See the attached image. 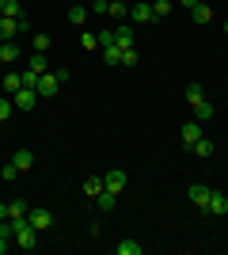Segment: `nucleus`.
<instances>
[{
  "label": "nucleus",
  "mask_w": 228,
  "mask_h": 255,
  "mask_svg": "<svg viewBox=\"0 0 228 255\" xmlns=\"http://www.w3.org/2000/svg\"><path fill=\"white\" fill-rule=\"evenodd\" d=\"M206 213H228V194H225V191H213V194H209Z\"/></svg>",
  "instance_id": "nucleus-10"
},
{
  "label": "nucleus",
  "mask_w": 228,
  "mask_h": 255,
  "mask_svg": "<svg viewBox=\"0 0 228 255\" xmlns=\"http://www.w3.org/2000/svg\"><path fill=\"white\" fill-rule=\"evenodd\" d=\"M0 221H8V202H0Z\"/></svg>",
  "instance_id": "nucleus-39"
},
{
  "label": "nucleus",
  "mask_w": 228,
  "mask_h": 255,
  "mask_svg": "<svg viewBox=\"0 0 228 255\" xmlns=\"http://www.w3.org/2000/svg\"><path fill=\"white\" fill-rule=\"evenodd\" d=\"M95 42H99V50H107V46H114V31H99V34H95Z\"/></svg>",
  "instance_id": "nucleus-32"
},
{
  "label": "nucleus",
  "mask_w": 228,
  "mask_h": 255,
  "mask_svg": "<svg viewBox=\"0 0 228 255\" xmlns=\"http://www.w3.org/2000/svg\"><path fill=\"white\" fill-rule=\"evenodd\" d=\"M19 46L15 42H0V69H4V65H11V61H19Z\"/></svg>",
  "instance_id": "nucleus-11"
},
{
  "label": "nucleus",
  "mask_w": 228,
  "mask_h": 255,
  "mask_svg": "<svg viewBox=\"0 0 228 255\" xmlns=\"http://www.w3.org/2000/svg\"><path fill=\"white\" fill-rule=\"evenodd\" d=\"M27 202H23V198H15V202H8V217H27Z\"/></svg>",
  "instance_id": "nucleus-25"
},
{
  "label": "nucleus",
  "mask_w": 228,
  "mask_h": 255,
  "mask_svg": "<svg viewBox=\"0 0 228 255\" xmlns=\"http://www.w3.org/2000/svg\"><path fill=\"white\" fill-rule=\"evenodd\" d=\"M0 11H4L8 19H27V15H23V4H19V0H0Z\"/></svg>",
  "instance_id": "nucleus-13"
},
{
  "label": "nucleus",
  "mask_w": 228,
  "mask_h": 255,
  "mask_svg": "<svg viewBox=\"0 0 228 255\" xmlns=\"http://www.w3.org/2000/svg\"><path fill=\"white\" fill-rule=\"evenodd\" d=\"M38 80H42V73H34V69H23V88H34V92H38Z\"/></svg>",
  "instance_id": "nucleus-27"
},
{
  "label": "nucleus",
  "mask_w": 228,
  "mask_h": 255,
  "mask_svg": "<svg viewBox=\"0 0 228 255\" xmlns=\"http://www.w3.org/2000/svg\"><path fill=\"white\" fill-rule=\"evenodd\" d=\"M190 152H198V156H213V141H209L206 133H202V137H198L194 145H190Z\"/></svg>",
  "instance_id": "nucleus-19"
},
{
  "label": "nucleus",
  "mask_w": 228,
  "mask_h": 255,
  "mask_svg": "<svg viewBox=\"0 0 228 255\" xmlns=\"http://www.w3.org/2000/svg\"><path fill=\"white\" fill-rule=\"evenodd\" d=\"M57 88H61V76H57V73H42V80H38V96H54Z\"/></svg>",
  "instance_id": "nucleus-8"
},
{
  "label": "nucleus",
  "mask_w": 228,
  "mask_h": 255,
  "mask_svg": "<svg viewBox=\"0 0 228 255\" xmlns=\"http://www.w3.org/2000/svg\"><path fill=\"white\" fill-rule=\"evenodd\" d=\"M175 4H183V8H194V4H202V0H175Z\"/></svg>",
  "instance_id": "nucleus-38"
},
{
  "label": "nucleus",
  "mask_w": 228,
  "mask_h": 255,
  "mask_svg": "<svg viewBox=\"0 0 228 255\" xmlns=\"http://www.w3.org/2000/svg\"><path fill=\"white\" fill-rule=\"evenodd\" d=\"M152 11H156V19H163L171 11V0H152Z\"/></svg>",
  "instance_id": "nucleus-30"
},
{
  "label": "nucleus",
  "mask_w": 228,
  "mask_h": 255,
  "mask_svg": "<svg viewBox=\"0 0 228 255\" xmlns=\"http://www.w3.org/2000/svg\"><path fill=\"white\" fill-rule=\"evenodd\" d=\"M186 194H190V202H194L198 210H206V206H209V194H213V191H209V187H202V183H194Z\"/></svg>",
  "instance_id": "nucleus-9"
},
{
  "label": "nucleus",
  "mask_w": 228,
  "mask_h": 255,
  "mask_svg": "<svg viewBox=\"0 0 228 255\" xmlns=\"http://www.w3.org/2000/svg\"><path fill=\"white\" fill-rule=\"evenodd\" d=\"M11 111H15V103L0 96V122H8V118H11Z\"/></svg>",
  "instance_id": "nucleus-31"
},
{
  "label": "nucleus",
  "mask_w": 228,
  "mask_h": 255,
  "mask_svg": "<svg viewBox=\"0 0 228 255\" xmlns=\"http://www.w3.org/2000/svg\"><path fill=\"white\" fill-rule=\"evenodd\" d=\"M122 4H126V0H122Z\"/></svg>",
  "instance_id": "nucleus-41"
},
{
  "label": "nucleus",
  "mask_w": 228,
  "mask_h": 255,
  "mask_svg": "<svg viewBox=\"0 0 228 255\" xmlns=\"http://www.w3.org/2000/svg\"><path fill=\"white\" fill-rule=\"evenodd\" d=\"M103 191H107V187H103V175H91V179L84 183V194H87V198H95V194H103Z\"/></svg>",
  "instance_id": "nucleus-20"
},
{
  "label": "nucleus",
  "mask_w": 228,
  "mask_h": 255,
  "mask_svg": "<svg viewBox=\"0 0 228 255\" xmlns=\"http://www.w3.org/2000/svg\"><path fill=\"white\" fill-rule=\"evenodd\" d=\"M103 61H107V65H122V46L118 42L107 46V50H103Z\"/></svg>",
  "instance_id": "nucleus-23"
},
{
  "label": "nucleus",
  "mask_w": 228,
  "mask_h": 255,
  "mask_svg": "<svg viewBox=\"0 0 228 255\" xmlns=\"http://www.w3.org/2000/svg\"><path fill=\"white\" fill-rule=\"evenodd\" d=\"M11 244H15V240H11V236H0V255L8 252V248H11Z\"/></svg>",
  "instance_id": "nucleus-37"
},
{
  "label": "nucleus",
  "mask_w": 228,
  "mask_h": 255,
  "mask_svg": "<svg viewBox=\"0 0 228 255\" xmlns=\"http://www.w3.org/2000/svg\"><path fill=\"white\" fill-rule=\"evenodd\" d=\"M19 31H31V23H27V19H8V15H0V42H11Z\"/></svg>",
  "instance_id": "nucleus-2"
},
{
  "label": "nucleus",
  "mask_w": 228,
  "mask_h": 255,
  "mask_svg": "<svg viewBox=\"0 0 228 255\" xmlns=\"http://www.w3.org/2000/svg\"><path fill=\"white\" fill-rule=\"evenodd\" d=\"M107 15H114V19H126L130 15V8L122 4V0H110V8H107Z\"/></svg>",
  "instance_id": "nucleus-26"
},
{
  "label": "nucleus",
  "mask_w": 228,
  "mask_h": 255,
  "mask_svg": "<svg viewBox=\"0 0 228 255\" xmlns=\"http://www.w3.org/2000/svg\"><path fill=\"white\" fill-rule=\"evenodd\" d=\"M198 137H202V122L194 118V122H186V126H183V145L190 149V145H194Z\"/></svg>",
  "instance_id": "nucleus-12"
},
{
  "label": "nucleus",
  "mask_w": 228,
  "mask_h": 255,
  "mask_svg": "<svg viewBox=\"0 0 228 255\" xmlns=\"http://www.w3.org/2000/svg\"><path fill=\"white\" fill-rule=\"evenodd\" d=\"M130 19L133 23H152V19H156V11H152L149 0H137V4H130Z\"/></svg>",
  "instance_id": "nucleus-4"
},
{
  "label": "nucleus",
  "mask_w": 228,
  "mask_h": 255,
  "mask_svg": "<svg viewBox=\"0 0 228 255\" xmlns=\"http://www.w3.org/2000/svg\"><path fill=\"white\" fill-rule=\"evenodd\" d=\"M0 179H4V183H11V179H19V168H15V164H11V160H8V164H4V168H0Z\"/></svg>",
  "instance_id": "nucleus-29"
},
{
  "label": "nucleus",
  "mask_w": 228,
  "mask_h": 255,
  "mask_svg": "<svg viewBox=\"0 0 228 255\" xmlns=\"http://www.w3.org/2000/svg\"><path fill=\"white\" fill-rule=\"evenodd\" d=\"M194 118H198V122H209V118H213V107H209L206 99H202V103H194Z\"/></svg>",
  "instance_id": "nucleus-24"
},
{
  "label": "nucleus",
  "mask_w": 228,
  "mask_h": 255,
  "mask_svg": "<svg viewBox=\"0 0 228 255\" xmlns=\"http://www.w3.org/2000/svg\"><path fill=\"white\" fill-rule=\"evenodd\" d=\"M11 103H15V111L27 115V111H34V103H38V92H34V88H19V92L11 96Z\"/></svg>",
  "instance_id": "nucleus-3"
},
{
  "label": "nucleus",
  "mask_w": 228,
  "mask_h": 255,
  "mask_svg": "<svg viewBox=\"0 0 228 255\" xmlns=\"http://www.w3.org/2000/svg\"><path fill=\"white\" fill-rule=\"evenodd\" d=\"M202 99H206L202 96V84H186V103L194 107V103H202Z\"/></svg>",
  "instance_id": "nucleus-28"
},
{
  "label": "nucleus",
  "mask_w": 228,
  "mask_h": 255,
  "mask_svg": "<svg viewBox=\"0 0 228 255\" xmlns=\"http://www.w3.org/2000/svg\"><path fill=\"white\" fill-rule=\"evenodd\" d=\"M114 202H118V194H110V191L95 194V206H99V213H110V210H114Z\"/></svg>",
  "instance_id": "nucleus-18"
},
{
  "label": "nucleus",
  "mask_w": 228,
  "mask_h": 255,
  "mask_svg": "<svg viewBox=\"0 0 228 255\" xmlns=\"http://www.w3.org/2000/svg\"><path fill=\"white\" fill-rule=\"evenodd\" d=\"M141 61V53H137V46L133 50H122V65H137Z\"/></svg>",
  "instance_id": "nucleus-33"
},
{
  "label": "nucleus",
  "mask_w": 228,
  "mask_h": 255,
  "mask_svg": "<svg viewBox=\"0 0 228 255\" xmlns=\"http://www.w3.org/2000/svg\"><path fill=\"white\" fill-rule=\"evenodd\" d=\"M27 221L42 233V229H50V225H54V213H50V210H31V213H27Z\"/></svg>",
  "instance_id": "nucleus-6"
},
{
  "label": "nucleus",
  "mask_w": 228,
  "mask_h": 255,
  "mask_svg": "<svg viewBox=\"0 0 228 255\" xmlns=\"http://www.w3.org/2000/svg\"><path fill=\"white\" fill-rule=\"evenodd\" d=\"M107 8H110V0H95V4H91V11H95V15H107Z\"/></svg>",
  "instance_id": "nucleus-36"
},
{
  "label": "nucleus",
  "mask_w": 228,
  "mask_h": 255,
  "mask_svg": "<svg viewBox=\"0 0 228 255\" xmlns=\"http://www.w3.org/2000/svg\"><path fill=\"white\" fill-rule=\"evenodd\" d=\"M34 50H38V53L50 50V34H34Z\"/></svg>",
  "instance_id": "nucleus-34"
},
{
  "label": "nucleus",
  "mask_w": 228,
  "mask_h": 255,
  "mask_svg": "<svg viewBox=\"0 0 228 255\" xmlns=\"http://www.w3.org/2000/svg\"><path fill=\"white\" fill-rule=\"evenodd\" d=\"M114 42H118L122 50H133V27L130 23H118V27H114Z\"/></svg>",
  "instance_id": "nucleus-7"
},
{
  "label": "nucleus",
  "mask_w": 228,
  "mask_h": 255,
  "mask_svg": "<svg viewBox=\"0 0 228 255\" xmlns=\"http://www.w3.org/2000/svg\"><path fill=\"white\" fill-rule=\"evenodd\" d=\"M11 164H15V168H19V171H31V168H34V152L19 149V152H15V156H11Z\"/></svg>",
  "instance_id": "nucleus-16"
},
{
  "label": "nucleus",
  "mask_w": 228,
  "mask_h": 255,
  "mask_svg": "<svg viewBox=\"0 0 228 255\" xmlns=\"http://www.w3.org/2000/svg\"><path fill=\"white\" fill-rule=\"evenodd\" d=\"M225 34H228V19H225Z\"/></svg>",
  "instance_id": "nucleus-40"
},
{
  "label": "nucleus",
  "mask_w": 228,
  "mask_h": 255,
  "mask_svg": "<svg viewBox=\"0 0 228 255\" xmlns=\"http://www.w3.org/2000/svg\"><path fill=\"white\" fill-rule=\"evenodd\" d=\"M190 19L194 23H213V8H209V4H194V8H190Z\"/></svg>",
  "instance_id": "nucleus-15"
},
{
  "label": "nucleus",
  "mask_w": 228,
  "mask_h": 255,
  "mask_svg": "<svg viewBox=\"0 0 228 255\" xmlns=\"http://www.w3.org/2000/svg\"><path fill=\"white\" fill-rule=\"evenodd\" d=\"M103 187H107L110 194H122V191H126V171H122V168L107 171V175H103Z\"/></svg>",
  "instance_id": "nucleus-5"
},
{
  "label": "nucleus",
  "mask_w": 228,
  "mask_h": 255,
  "mask_svg": "<svg viewBox=\"0 0 228 255\" xmlns=\"http://www.w3.org/2000/svg\"><path fill=\"white\" fill-rule=\"evenodd\" d=\"M27 69H34V73H50V57L34 50V53H31V61H27Z\"/></svg>",
  "instance_id": "nucleus-17"
},
{
  "label": "nucleus",
  "mask_w": 228,
  "mask_h": 255,
  "mask_svg": "<svg viewBox=\"0 0 228 255\" xmlns=\"http://www.w3.org/2000/svg\"><path fill=\"white\" fill-rule=\"evenodd\" d=\"M19 88H23V73H4V92H11V96H15Z\"/></svg>",
  "instance_id": "nucleus-21"
},
{
  "label": "nucleus",
  "mask_w": 228,
  "mask_h": 255,
  "mask_svg": "<svg viewBox=\"0 0 228 255\" xmlns=\"http://www.w3.org/2000/svg\"><path fill=\"white\" fill-rule=\"evenodd\" d=\"M80 42H84V50H99V42H95V34H80Z\"/></svg>",
  "instance_id": "nucleus-35"
},
{
  "label": "nucleus",
  "mask_w": 228,
  "mask_h": 255,
  "mask_svg": "<svg viewBox=\"0 0 228 255\" xmlns=\"http://www.w3.org/2000/svg\"><path fill=\"white\" fill-rule=\"evenodd\" d=\"M114 252H118V255H141L145 248L137 244V240H122V244H114Z\"/></svg>",
  "instance_id": "nucleus-22"
},
{
  "label": "nucleus",
  "mask_w": 228,
  "mask_h": 255,
  "mask_svg": "<svg viewBox=\"0 0 228 255\" xmlns=\"http://www.w3.org/2000/svg\"><path fill=\"white\" fill-rule=\"evenodd\" d=\"M87 15H91V8H84V4H73V8H69V23H76V27H84Z\"/></svg>",
  "instance_id": "nucleus-14"
},
{
  "label": "nucleus",
  "mask_w": 228,
  "mask_h": 255,
  "mask_svg": "<svg viewBox=\"0 0 228 255\" xmlns=\"http://www.w3.org/2000/svg\"><path fill=\"white\" fill-rule=\"evenodd\" d=\"M11 225H15V244H19L23 252H34V248H38V229H34L27 217H11Z\"/></svg>",
  "instance_id": "nucleus-1"
}]
</instances>
